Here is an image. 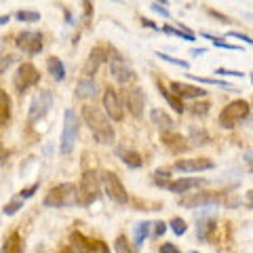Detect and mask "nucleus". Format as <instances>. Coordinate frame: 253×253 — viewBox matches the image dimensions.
Returning a JSON list of instances; mask_svg holds the SVG:
<instances>
[{"label": "nucleus", "mask_w": 253, "mask_h": 253, "mask_svg": "<svg viewBox=\"0 0 253 253\" xmlns=\"http://www.w3.org/2000/svg\"><path fill=\"white\" fill-rule=\"evenodd\" d=\"M83 121L86 123L93 139L97 141V144H101V146L114 144L116 131H114V126L110 125V118L106 112H101V110L95 108V106H84L83 108Z\"/></svg>", "instance_id": "1"}, {"label": "nucleus", "mask_w": 253, "mask_h": 253, "mask_svg": "<svg viewBox=\"0 0 253 253\" xmlns=\"http://www.w3.org/2000/svg\"><path fill=\"white\" fill-rule=\"evenodd\" d=\"M44 207L51 209H61V207H74V205H81V190L72 181H66V184H57L53 186L49 192H46Z\"/></svg>", "instance_id": "2"}, {"label": "nucleus", "mask_w": 253, "mask_h": 253, "mask_svg": "<svg viewBox=\"0 0 253 253\" xmlns=\"http://www.w3.org/2000/svg\"><path fill=\"white\" fill-rule=\"evenodd\" d=\"M249 116V101L245 99H234L230 101L224 110L219 112V125L224 126V129H234L236 125H241L245 118Z\"/></svg>", "instance_id": "3"}, {"label": "nucleus", "mask_w": 253, "mask_h": 253, "mask_svg": "<svg viewBox=\"0 0 253 253\" xmlns=\"http://www.w3.org/2000/svg\"><path fill=\"white\" fill-rule=\"evenodd\" d=\"M76 137H78V116L74 110H66L63 114V131H61V141H59V152L63 156L72 154V150L76 146Z\"/></svg>", "instance_id": "4"}, {"label": "nucleus", "mask_w": 253, "mask_h": 253, "mask_svg": "<svg viewBox=\"0 0 253 253\" xmlns=\"http://www.w3.org/2000/svg\"><path fill=\"white\" fill-rule=\"evenodd\" d=\"M78 190H81V205L83 207H89L95 201L99 199V190H101V179L97 177V171H84L81 177V184H78Z\"/></svg>", "instance_id": "5"}, {"label": "nucleus", "mask_w": 253, "mask_h": 253, "mask_svg": "<svg viewBox=\"0 0 253 253\" xmlns=\"http://www.w3.org/2000/svg\"><path fill=\"white\" fill-rule=\"evenodd\" d=\"M110 76L114 78L118 84H126L135 78V70L131 68V63L126 61L114 46H110Z\"/></svg>", "instance_id": "6"}, {"label": "nucleus", "mask_w": 253, "mask_h": 253, "mask_svg": "<svg viewBox=\"0 0 253 253\" xmlns=\"http://www.w3.org/2000/svg\"><path fill=\"white\" fill-rule=\"evenodd\" d=\"M63 253H110V249L104 241H89L84 234L72 232L70 245L63 249Z\"/></svg>", "instance_id": "7"}, {"label": "nucleus", "mask_w": 253, "mask_h": 253, "mask_svg": "<svg viewBox=\"0 0 253 253\" xmlns=\"http://www.w3.org/2000/svg\"><path fill=\"white\" fill-rule=\"evenodd\" d=\"M101 186H104L108 199L114 201L116 205H126V203H129L126 188H125L121 177H118L114 171H104V173H101Z\"/></svg>", "instance_id": "8"}, {"label": "nucleus", "mask_w": 253, "mask_h": 253, "mask_svg": "<svg viewBox=\"0 0 253 253\" xmlns=\"http://www.w3.org/2000/svg\"><path fill=\"white\" fill-rule=\"evenodd\" d=\"M15 44L26 55H38L44 49V36L42 32H36V30H23L15 38Z\"/></svg>", "instance_id": "9"}, {"label": "nucleus", "mask_w": 253, "mask_h": 253, "mask_svg": "<svg viewBox=\"0 0 253 253\" xmlns=\"http://www.w3.org/2000/svg\"><path fill=\"white\" fill-rule=\"evenodd\" d=\"M38 83H41V72H38L32 63H21L13 76V86L19 93H26L28 89H32V86Z\"/></svg>", "instance_id": "10"}, {"label": "nucleus", "mask_w": 253, "mask_h": 253, "mask_svg": "<svg viewBox=\"0 0 253 253\" xmlns=\"http://www.w3.org/2000/svg\"><path fill=\"white\" fill-rule=\"evenodd\" d=\"M53 106V93L51 91H41L34 99L30 101V110H28V121L30 123H38L41 118L46 116V112Z\"/></svg>", "instance_id": "11"}, {"label": "nucleus", "mask_w": 253, "mask_h": 253, "mask_svg": "<svg viewBox=\"0 0 253 253\" xmlns=\"http://www.w3.org/2000/svg\"><path fill=\"white\" fill-rule=\"evenodd\" d=\"M219 203H221V196L217 192H196L179 201L181 207H188V209H203V207L211 209V207H217Z\"/></svg>", "instance_id": "12"}, {"label": "nucleus", "mask_w": 253, "mask_h": 253, "mask_svg": "<svg viewBox=\"0 0 253 253\" xmlns=\"http://www.w3.org/2000/svg\"><path fill=\"white\" fill-rule=\"evenodd\" d=\"M104 110L110 121H123L125 118V110H123V101H121V95H118L116 89H112V86H108V89L104 91Z\"/></svg>", "instance_id": "13"}, {"label": "nucleus", "mask_w": 253, "mask_h": 253, "mask_svg": "<svg viewBox=\"0 0 253 253\" xmlns=\"http://www.w3.org/2000/svg\"><path fill=\"white\" fill-rule=\"evenodd\" d=\"M194 217H196V236L201 241H209L213 228H215V213L205 209V211H196Z\"/></svg>", "instance_id": "14"}, {"label": "nucleus", "mask_w": 253, "mask_h": 253, "mask_svg": "<svg viewBox=\"0 0 253 253\" xmlns=\"http://www.w3.org/2000/svg\"><path fill=\"white\" fill-rule=\"evenodd\" d=\"M125 101H126V108L131 110V114L139 118L144 114V106H146V93L141 86H129L125 91Z\"/></svg>", "instance_id": "15"}, {"label": "nucleus", "mask_w": 253, "mask_h": 253, "mask_svg": "<svg viewBox=\"0 0 253 253\" xmlns=\"http://www.w3.org/2000/svg\"><path fill=\"white\" fill-rule=\"evenodd\" d=\"M106 61H110L108 51L104 49V46H95V49L89 53V59H86L84 68H83V78H91L93 81V76L97 74L99 66L101 63H106Z\"/></svg>", "instance_id": "16"}, {"label": "nucleus", "mask_w": 253, "mask_h": 253, "mask_svg": "<svg viewBox=\"0 0 253 253\" xmlns=\"http://www.w3.org/2000/svg\"><path fill=\"white\" fill-rule=\"evenodd\" d=\"M215 167L211 158H184V161H175L173 169L181 173H199V171H209Z\"/></svg>", "instance_id": "17"}, {"label": "nucleus", "mask_w": 253, "mask_h": 253, "mask_svg": "<svg viewBox=\"0 0 253 253\" xmlns=\"http://www.w3.org/2000/svg\"><path fill=\"white\" fill-rule=\"evenodd\" d=\"M169 89L173 91V95H177L179 99H201V97H207V91L203 86H194V84H188V83H171Z\"/></svg>", "instance_id": "18"}, {"label": "nucleus", "mask_w": 253, "mask_h": 253, "mask_svg": "<svg viewBox=\"0 0 253 253\" xmlns=\"http://www.w3.org/2000/svg\"><path fill=\"white\" fill-rule=\"evenodd\" d=\"M161 139H163V144L167 146L173 154H184V152H188V150L192 148V146H190V141L184 135L175 133V131H173V133H165V135H161Z\"/></svg>", "instance_id": "19"}, {"label": "nucleus", "mask_w": 253, "mask_h": 253, "mask_svg": "<svg viewBox=\"0 0 253 253\" xmlns=\"http://www.w3.org/2000/svg\"><path fill=\"white\" fill-rule=\"evenodd\" d=\"M150 121L154 123V126L163 133V135H165V133H173V126H175L173 118L165 112V110H161V108H154L152 112H150Z\"/></svg>", "instance_id": "20"}, {"label": "nucleus", "mask_w": 253, "mask_h": 253, "mask_svg": "<svg viewBox=\"0 0 253 253\" xmlns=\"http://www.w3.org/2000/svg\"><path fill=\"white\" fill-rule=\"evenodd\" d=\"M205 184H207V179H203V177H179V179H175L169 186V190H171L173 194H186L188 190L205 186Z\"/></svg>", "instance_id": "21"}, {"label": "nucleus", "mask_w": 253, "mask_h": 253, "mask_svg": "<svg viewBox=\"0 0 253 253\" xmlns=\"http://www.w3.org/2000/svg\"><path fill=\"white\" fill-rule=\"evenodd\" d=\"M74 95L78 99H93L95 95H97V84L91 78H81L74 89Z\"/></svg>", "instance_id": "22"}, {"label": "nucleus", "mask_w": 253, "mask_h": 253, "mask_svg": "<svg viewBox=\"0 0 253 253\" xmlns=\"http://www.w3.org/2000/svg\"><path fill=\"white\" fill-rule=\"evenodd\" d=\"M188 141L190 146H209L211 144V135L203 126H188Z\"/></svg>", "instance_id": "23"}, {"label": "nucleus", "mask_w": 253, "mask_h": 253, "mask_svg": "<svg viewBox=\"0 0 253 253\" xmlns=\"http://www.w3.org/2000/svg\"><path fill=\"white\" fill-rule=\"evenodd\" d=\"M163 32L165 34H169V36L184 38V41H190V42L196 41V34L188 26H184V23H177V26H163Z\"/></svg>", "instance_id": "24"}, {"label": "nucleus", "mask_w": 253, "mask_h": 253, "mask_svg": "<svg viewBox=\"0 0 253 253\" xmlns=\"http://www.w3.org/2000/svg\"><path fill=\"white\" fill-rule=\"evenodd\" d=\"M46 70H49L53 81H57V83H61L63 78H66V66H63V61L59 57H55V55H51V57L46 59Z\"/></svg>", "instance_id": "25"}, {"label": "nucleus", "mask_w": 253, "mask_h": 253, "mask_svg": "<svg viewBox=\"0 0 253 253\" xmlns=\"http://www.w3.org/2000/svg\"><path fill=\"white\" fill-rule=\"evenodd\" d=\"M154 224L152 221H137L135 228H133V241H135V247L141 249L144 247V241L150 236V228H152Z\"/></svg>", "instance_id": "26"}, {"label": "nucleus", "mask_w": 253, "mask_h": 253, "mask_svg": "<svg viewBox=\"0 0 253 253\" xmlns=\"http://www.w3.org/2000/svg\"><path fill=\"white\" fill-rule=\"evenodd\" d=\"M156 86H158V93L163 95L165 99H167V104L175 110L177 114H181V112H186V108H184V104H181V99L177 97V95H173V91L171 89H167L165 84H161V83H156Z\"/></svg>", "instance_id": "27"}, {"label": "nucleus", "mask_w": 253, "mask_h": 253, "mask_svg": "<svg viewBox=\"0 0 253 253\" xmlns=\"http://www.w3.org/2000/svg\"><path fill=\"white\" fill-rule=\"evenodd\" d=\"M118 154H121L123 158V163L126 165V167H131V169H139L141 165H144V158H141L139 152H135V150H118Z\"/></svg>", "instance_id": "28"}, {"label": "nucleus", "mask_w": 253, "mask_h": 253, "mask_svg": "<svg viewBox=\"0 0 253 253\" xmlns=\"http://www.w3.org/2000/svg\"><path fill=\"white\" fill-rule=\"evenodd\" d=\"M2 253H23V243H21V236L17 232L6 236V241L2 245Z\"/></svg>", "instance_id": "29"}, {"label": "nucleus", "mask_w": 253, "mask_h": 253, "mask_svg": "<svg viewBox=\"0 0 253 253\" xmlns=\"http://www.w3.org/2000/svg\"><path fill=\"white\" fill-rule=\"evenodd\" d=\"M0 106H2V116H0V125L6 126L11 121V99H9V93L6 91H0Z\"/></svg>", "instance_id": "30"}, {"label": "nucleus", "mask_w": 253, "mask_h": 253, "mask_svg": "<svg viewBox=\"0 0 253 253\" xmlns=\"http://www.w3.org/2000/svg\"><path fill=\"white\" fill-rule=\"evenodd\" d=\"M152 181H154V186L167 188V190H169V186L173 184V181H171V173H169L167 169H156V171L152 173Z\"/></svg>", "instance_id": "31"}, {"label": "nucleus", "mask_w": 253, "mask_h": 253, "mask_svg": "<svg viewBox=\"0 0 253 253\" xmlns=\"http://www.w3.org/2000/svg\"><path fill=\"white\" fill-rule=\"evenodd\" d=\"M114 251L116 253H137V247L135 245H131L126 236L121 234V236H116L114 239Z\"/></svg>", "instance_id": "32"}, {"label": "nucleus", "mask_w": 253, "mask_h": 253, "mask_svg": "<svg viewBox=\"0 0 253 253\" xmlns=\"http://www.w3.org/2000/svg\"><path fill=\"white\" fill-rule=\"evenodd\" d=\"M169 228L173 230L175 236H184L188 232V224H186V219H181V217H173L169 221Z\"/></svg>", "instance_id": "33"}, {"label": "nucleus", "mask_w": 253, "mask_h": 253, "mask_svg": "<svg viewBox=\"0 0 253 253\" xmlns=\"http://www.w3.org/2000/svg\"><path fill=\"white\" fill-rule=\"evenodd\" d=\"M192 81H196V83H203V84H217V86H221V89H232L234 91V86L230 84V83H224V81H217V78H203V76H190Z\"/></svg>", "instance_id": "34"}, {"label": "nucleus", "mask_w": 253, "mask_h": 253, "mask_svg": "<svg viewBox=\"0 0 253 253\" xmlns=\"http://www.w3.org/2000/svg\"><path fill=\"white\" fill-rule=\"evenodd\" d=\"M19 21H26V23H36L41 21V13L36 11H17V15H15Z\"/></svg>", "instance_id": "35"}, {"label": "nucleus", "mask_w": 253, "mask_h": 253, "mask_svg": "<svg viewBox=\"0 0 253 253\" xmlns=\"http://www.w3.org/2000/svg\"><path fill=\"white\" fill-rule=\"evenodd\" d=\"M156 57H158V59H163V61H169V63H173V66L184 68V70H188V68H190V63H188V61H184V59H175V57H171V55H167V53L156 51Z\"/></svg>", "instance_id": "36"}, {"label": "nucleus", "mask_w": 253, "mask_h": 253, "mask_svg": "<svg viewBox=\"0 0 253 253\" xmlns=\"http://www.w3.org/2000/svg\"><path fill=\"white\" fill-rule=\"evenodd\" d=\"M209 108H211V106L207 104V101H201V104H192L188 110H190L192 114H196V116H205V114H207V110H209Z\"/></svg>", "instance_id": "37"}, {"label": "nucleus", "mask_w": 253, "mask_h": 253, "mask_svg": "<svg viewBox=\"0 0 253 253\" xmlns=\"http://www.w3.org/2000/svg\"><path fill=\"white\" fill-rule=\"evenodd\" d=\"M19 209H21V201H11V203H6L2 207V213L4 215H15Z\"/></svg>", "instance_id": "38"}, {"label": "nucleus", "mask_w": 253, "mask_h": 253, "mask_svg": "<svg viewBox=\"0 0 253 253\" xmlns=\"http://www.w3.org/2000/svg\"><path fill=\"white\" fill-rule=\"evenodd\" d=\"M38 188H41V184L36 181V184H32V186H28V188H23L21 192H19V196H21L23 201H26V199H32V196H34V194L38 192Z\"/></svg>", "instance_id": "39"}, {"label": "nucleus", "mask_w": 253, "mask_h": 253, "mask_svg": "<svg viewBox=\"0 0 253 253\" xmlns=\"http://www.w3.org/2000/svg\"><path fill=\"white\" fill-rule=\"evenodd\" d=\"M217 76H236V78H243L245 72H239V70H228V68H217L215 70Z\"/></svg>", "instance_id": "40"}, {"label": "nucleus", "mask_w": 253, "mask_h": 253, "mask_svg": "<svg viewBox=\"0 0 253 253\" xmlns=\"http://www.w3.org/2000/svg\"><path fill=\"white\" fill-rule=\"evenodd\" d=\"M165 6H167V4H163V2H152V4H150V9H152L154 13H158V15H163V17H171V13L167 11V9H165Z\"/></svg>", "instance_id": "41"}, {"label": "nucleus", "mask_w": 253, "mask_h": 253, "mask_svg": "<svg viewBox=\"0 0 253 253\" xmlns=\"http://www.w3.org/2000/svg\"><path fill=\"white\" fill-rule=\"evenodd\" d=\"M226 36H230V38H239V41H243V42L253 44V38H251V36H247V34H243V32H228Z\"/></svg>", "instance_id": "42"}, {"label": "nucleus", "mask_w": 253, "mask_h": 253, "mask_svg": "<svg viewBox=\"0 0 253 253\" xmlns=\"http://www.w3.org/2000/svg\"><path fill=\"white\" fill-rule=\"evenodd\" d=\"M158 253H179V249H177L173 243H165V245H161V249H158Z\"/></svg>", "instance_id": "43"}, {"label": "nucleus", "mask_w": 253, "mask_h": 253, "mask_svg": "<svg viewBox=\"0 0 253 253\" xmlns=\"http://www.w3.org/2000/svg\"><path fill=\"white\" fill-rule=\"evenodd\" d=\"M165 232H167V224H165V221H154V234L163 236Z\"/></svg>", "instance_id": "44"}, {"label": "nucleus", "mask_w": 253, "mask_h": 253, "mask_svg": "<svg viewBox=\"0 0 253 253\" xmlns=\"http://www.w3.org/2000/svg\"><path fill=\"white\" fill-rule=\"evenodd\" d=\"M13 61H15V57H13V55H4V57H2V68H0V72H6V68H9V66H13Z\"/></svg>", "instance_id": "45"}, {"label": "nucleus", "mask_w": 253, "mask_h": 253, "mask_svg": "<svg viewBox=\"0 0 253 253\" xmlns=\"http://www.w3.org/2000/svg\"><path fill=\"white\" fill-rule=\"evenodd\" d=\"M207 15H211V17H215V19H219V21H228V17L226 15H221V13H217V11H213V9H207Z\"/></svg>", "instance_id": "46"}, {"label": "nucleus", "mask_w": 253, "mask_h": 253, "mask_svg": "<svg viewBox=\"0 0 253 253\" xmlns=\"http://www.w3.org/2000/svg\"><path fill=\"white\" fill-rule=\"evenodd\" d=\"M141 23H144L146 28H150V30H161V28H158L154 21H150V19H141Z\"/></svg>", "instance_id": "47"}, {"label": "nucleus", "mask_w": 253, "mask_h": 253, "mask_svg": "<svg viewBox=\"0 0 253 253\" xmlns=\"http://www.w3.org/2000/svg\"><path fill=\"white\" fill-rule=\"evenodd\" d=\"M205 53H207V49H192V51H190L192 57H199V55H205Z\"/></svg>", "instance_id": "48"}, {"label": "nucleus", "mask_w": 253, "mask_h": 253, "mask_svg": "<svg viewBox=\"0 0 253 253\" xmlns=\"http://www.w3.org/2000/svg\"><path fill=\"white\" fill-rule=\"evenodd\" d=\"M9 15H2V17H0V23H2V26H6V23H9Z\"/></svg>", "instance_id": "49"}, {"label": "nucleus", "mask_w": 253, "mask_h": 253, "mask_svg": "<svg viewBox=\"0 0 253 253\" xmlns=\"http://www.w3.org/2000/svg\"><path fill=\"white\" fill-rule=\"evenodd\" d=\"M245 161H249V163H253V152H249V154H245Z\"/></svg>", "instance_id": "50"}, {"label": "nucleus", "mask_w": 253, "mask_h": 253, "mask_svg": "<svg viewBox=\"0 0 253 253\" xmlns=\"http://www.w3.org/2000/svg\"><path fill=\"white\" fill-rule=\"evenodd\" d=\"M247 201L253 203V190H249V192H247Z\"/></svg>", "instance_id": "51"}, {"label": "nucleus", "mask_w": 253, "mask_h": 253, "mask_svg": "<svg viewBox=\"0 0 253 253\" xmlns=\"http://www.w3.org/2000/svg\"><path fill=\"white\" fill-rule=\"evenodd\" d=\"M249 173H253V165H251V169H249Z\"/></svg>", "instance_id": "52"}, {"label": "nucleus", "mask_w": 253, "mask_h": 253, "mask_svg": "<svg viewBox=\"0 0 253 253\" xmlns=\"http://www.w3.org/2000/svg\"><path fill=\"white\" fill-rule=\"evenodd\" d=\"M192 253H199V251H192Z\"/></svg>", "instance_id": "53"}]
</instances>
